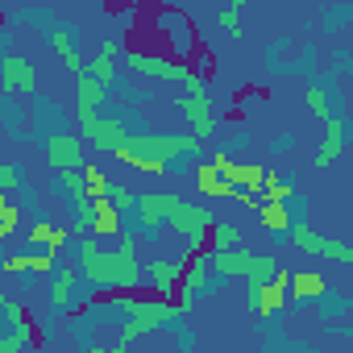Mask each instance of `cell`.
I'll list each match as a JSON object with an SVG mask.
<instances>
[{"mask_svg":"<svg viewBox=\"0 0 353 353\" xmlns=\"http://www.w3.org/2000/svg\"><path fill=\"white\" fill-rule=\"evenodd\" d=\"M17 221H21V208H17V204H5V208H0V241L17 229Z\"/></svg>","mask_w":353,"mask_h":353,"instance_id":"1f68e13d","label":"cell"},{"mask_svg":"<svg viewBox=\"0 0 353 353\" xmlns=\"http://www.w3.org/2000/svg\"><path fill=\"white\" fill-rule=\"evenodd\" d=\"M295 196V174H274L266 170L262 179V200H291Z\"/></svg>","mask_w":353,"mask_h":353,"instance_id":"cb8c5ba5","label":"cell"},{"mask_svg":"<svg viewBox=\"0 0 353 353\" xmlns=\"http://www.w3.org/2000/svg\"><path fill=\"white\" fill-rule=\"evenodd\" d=\"M274 270H279V258H274V254H254V266H250L245 283H266Z\"/></svg>","mask_w":353,"mask_h":353,"instance_id":"83f0119b","label":"cell"},{"mask_svg":"<svg viewBox=\"0 0 353 353\" xmlns=\"http://www.w3.org/2000/svg\"><path fill=\"white\" fill-rule=\"evenodd\" d=\"M59 262H54V254L50 250H42V254H13V258H5L0 262V270H9V274H21V270H34V274H50Z\"/></svg>","mask_w":353,"mask_h":353,"instance_id":"44dd1931","label":"cell"},{"mask_svg":"<svg viewBox=\"0 0 353 353\" xmlns=\"http://www.w3.org/2000/svg\"><path fill=\"white\" fill-rule=\"evenodd\" d=\"M121 229H125V225H121V208H112V204H108V196H92V200H88L83 233H92V237L108 241V237H117Z\"/></svg>","mask_w":353,"mask_h":353,"instance_id":"4fadbf2b","label":"cell"},{"mask_svg":"<svg viewBox=\"0 0 353 353\" xmlns=\"http://www.w3.org/2000/svg\"><path fill=\"white\" fill-rule=\"evenodd\" d=\"M0 88H5L9 96L38 92V67L26 54H5V59H0Z\"/></svg>","mask_w":353,"mask_h":353,"instance_id":"30bf717a","label":"cell"},{"mask_svg":"<svg viewBox=\"0 0 353 353\" xmlns=\"http://www.w3.org/2000/svg\"><path fill=\"white\" fill-rule=\"evenodd\" d=\"M229 9H237V13H241V9H250V0H229Z\"/></svg>","mask_w":353,"mask_h":353,"instance_id":"e575fe53","label":"cell"},{"mask_svg":"<svg viewBox=\"0 0 353 353\" xmlns=\"http://www.w3.org/2000/svg\"><path fill=\"white\" fill-rule=\"evenodd\" d=\"M283 303H287V270L279 266L266 283H250L245 287V307H250V316H258V320H274L279 312H283Z\"/></svg>","mask_w":353,"mask_h":353,"instance_id":"9c48e42d","label":"cell"},{"mask_svg":"<svg viewBox=\"0 0 353 353\" xmlns=\"http://www.w3.org/2000/svg\"><path fill=\"white\" fill-rule=\"evenodd\" d=\"M345 141H349V133H345V117L332 108V112L324 117V145H320V154H316V170H328V166L345 154Z\"/></svg>","mask_w":353,"mask_h":353,"instance_id":"5bb4252c","label":"cell"},{"mask_svg":"<svg viewBox=\"0 0 353 353\" xmlns=\"http://www.w3.org/2000/svg\"><path fill=\"white\" fill-rule=\"evenodd\" d=\"M233 245H241V229H237L233 221H212V229H208V250H233Z\"/></svg>","mask_w":353,"mask_h":353,"instance_id":"d4e9b609","label":"cell"},{"mask_svg":"<svg viewBox=\"0 0 353 353\" xmlns=\"http://www.w3.org/2000/svg\"><path fill=\"white\" fill-rule=\"evenodd\" d=\"M125 63H129V71H137V75H145V79H162V83H179L183 92H208V79H204L200 71H192L188 63H174V59H166V54L133 50V54H125Z\"/></svg>","mask_w":353,"mask_h":353,"instance_id":"277c9868","label":"cell"},{"mask_svg":"<svg viewBox=\"0 0 353 353\" xmlns=\"http://www.w3.org/2000/svg\"><path fill=\"white\" fill-rule=\"evenodd\" d=\"M303 254H316V258H328V262H341V266H349L353 262V245L349 241H336V237H320L307 221H291V233H287Z\"/></svg>","mask_w":353,"mask_h":353,"instance_id":"ba28073f","label":"cell"},{"mask_svg":"<svg viewBox=\"0 0 353 353\" xmlns=\"http://www.w3.org/2000/svg\"><path fill=\"white\" fill-rule=\"evenodd\" d=\"M50 229H54V225H50V221H38V225H34V229H30V241H34V245H38V250H46V245H50Z\"/></svg>","mask_w":353,"mask_h":353,"instance_id":"d6a6232c","label":"cell"},{"mask_svg":"<svg viewBox=\"0 0 353 353\" xmlns=\"http://www.w3.org/2000/svg\"><path fill=\"white\" fill-rule=\"evenodd\" d=\"M117 250H104L100 237L83 233L79 250H75V270L88 287L96 291H112V295H125L141 283V250H137V237L133 233H117L112 237Z\"/></svg>","mask_w":353,"mask_h":353,"instance_id":"6da1fadb","label":"cell"},{"mask_svg":"<svg viewBox=\"0 0 353 353\" xmlns=\"http://www.w3.org/2000/svg\"><path fill=\"white\" fill-rule=\"evenodd\" d=\"M212 221H216V212H212L208 204H188V200H183L179 212L170 216V229L188 241V254H204V250H208V229H212Z\"/></svg>","mask_w":353,"mask_h":353,"instance_id":"5b68a950","label":"cell"},{"mask_svg":"<svg viewBox=\"0 0 353 353\" xmlns=\"http://www.w3.org/2000/svg\"><path fill=\"white\" fill-rule=\"evenodd\" d=\"M75 121H79V137H88L104 154H112L129 137V129L121 125V117H100V108H75Z\"/></svg>","mask_w":353,"mask_h":353,"instance_id":"52a82bcc","label":"cell"},{"mask_svg":"<svg viewBox=\"0 0 353 353\" xmlns=\"http://www.w3.org/2000/svg\"><path fill=\"white\" fill-rule=\"evenodd\" d=\"M141 270L150 274V283H154V291L170 299V291H174V283H179V270H183V262H166V258H150V262H145Z\"/></svg>","mask_w":353,"mask_h":353,"instance_id":"ffe728a7","label":"cell"},{"mask_svg":"<svg viewBox=\"0 0 353 353\" xmlns=\"http://www.w3.org/2000/svg\"><path fill=\"white\" fill-rule=\"evenodd\" d=\"M196 188H200L204 200H229V196H233V183L216 170V162H204V166L196 170Z\"/></svg>","mask_w":353,"mask_h":353,"instance_id":"ac0fdd59","label":"cell"},{"mask_svg":"<svg viewBox=\"0 0 353 353\" xmlns=\"http://www.w3.org/2000/svg\"><path fill=\"white\" fill-rule=\"evenodd\" d=\"M83 162H88V154H83V137H79V133H54V137L46 141V166H50L54 174L79 170Z\"/></svg>","mask_w":353,"mask_h":353,"instance_id":"8fae6325","label":"cell"},{"mask_svg":"<svg viewBox=\"0 0 353 353\" xmlns=\"http://www.w3.org/2000/svg\"><path fill=\"white\" fill-rule=\"evenodd\" d=\"M117 303H121V295H117ZM121 312H125V324H121V336H117L112 353H125L137 336H150L162 324H170V320L183 316L179 307H174V299H166V295H158V299H125Z\"/></svg>","mask_w":353,"mask_h":353,"instance_id":"3957f363","label":"cell"},{"mask_svg":"<svg viewBox=\"0 0 353 353\" xmlns=\"http://www.w3.org/2000/svg\"><path fill=\"white\" fill-rule=\"evenodd\" d=\"M67 245H71V233H67L63 225H54V229H50V245H46V250H50V254H59V250H67Z\"/></svg>","mask_w":353,"mask_h":353,"instance_id":"836d02e7","label":"cell"},{"mask_svg":"<svg viewBox=\"0 0 353 353\" xmlns=\"http://www.w3.org/2000/svg\"><path fill=\"white\" fill-rule=\"evenodd\" d=\"M46 38H50V46H54V54L63 59V67H67L71 75H79V71H83V54H79L75 38H71L63 26H50V30H46Z\"/></svg>","mask_w":353,"mask_h":353,"instance_id":"d6986e66","label":"cell"},{"mask_svg":"<svg viewBox=\"0 0 353 353\" xmlns=\"http://www.w3.org/2000/svg\"><path fill=\"white\" fill-rule=\"evenodd\" d=\"M79 183H83V192H88V196H104L112 179H108V174H104L100 166H92V162H83V166H79Z\"/></svg>","mask_w":353,"mask_h":353,"instance_id":"4316f807","label":"cell"},{"mask_svg":"<svg viewBox=\"0 0 353 353\" xmlns=\"http://www.w3.org/2000/svg\"><path fill=\"white\" fill-rule=\"evenodd\" d=\"M303 104H307V112H312L316 121H324V117L332 112V92L320 88V83H307V88H303Z\"/></svg>","mask_w":353,"mask_h":353,"instance_id":"484cf974","label":"cell"},{"mask_svg":"<svg viewBox=\"0 0 353 353\" xmlns=\"http://www.w3.org/2000/svg\"><path fill=\"white\" fill-rule=\"evenodd\" d=\"M54 270H59V266H54ZM83 291H88V283L79 279V270H75V266H63V270L54 274V287H50V307H54V312H67Z\"/></svg>","mask_w":353,"mask_h":353,"instance_id":"9a60e30c","label":"cell"},{"mask_svg":"<svg viewBox=\"0 0 353 353\" xmlns=\"http://www.w3.org/2000/svg\"><path fill=\"white\" fill-rule=\"evenodd\" d=\"M258 221H262V229H270L274 237H283L287 241V233H291V208H287V200H258Z\"/></svg>","mask_w":353,"mask_h":353,"instance_id":"e0dca14e","label":"cell"},{"mask_svg":"<svg viewBox=\"0 0 353 353\" xmlns=\"http://www.w3.org/2000/svg\"><path fill=\"white\" fill-rule=\"evenodd\" d=\"M179 112L192 121V133L204 141L216 133V112H212V96L208 92H183L179 96Z\"/></svg>","mask_w":353,"mask_h":353,"instance_id":"7c38bea8","label":"cell"},{"mask_svg":"<svg viewBox=\"0 0 353 353\" xmlns=\"http://www.w3.org/2000/svg\"><path fill=\"white\" fill-rule=\"evenodd\" d=\"M104 196H108V204H112V208H121V212H129V208H133V200H137V196H133L129 188H121V183H108V192H104Z\"/></svg>","mask_w":353,"mask_h":353,"instance_id":"f546056e","label":"cell"},{"mask_svg":"<svg viewBox=\"0 0 353 353\" xmlns=\"http://www.w3.org/2000/svg\"><path fill=\"white\" fill-rule=\"evenodd\" d=\"M21 188V166L17 162H0V192Z\"/></svg>","mask_w":353,"mask_h":353,"instance_id":"4dcf8cb0","label":"cell"},{"mask_svg":"<svg viewBox=\"0 0 353 353\" xmlns=\"http://www.w3.org/2000/svg\"><path fill=\"white\" fill-rule=\"evenodd\" d=\"M287 295L299 299V303L324 299V295H328V279H324L320 270H295V274H287Z\"/></svg>","mask_w":353,"mask_h":353,"instance_id":"2e32d148","label":"cell"},{"mask_svg":"<svg viewBox=\"0 0 353 353\" xmlns=\"http://www.w3.org/2000/svg\"><path fill=\"white\" fill-rule=\"evenodd\" d=\"M216 21H221V30H225L233 42H245V26H241V13H237V9H221Z\"/></svg>","mask_w":353,"mask_h":353,"instance_id":"f1b7e54d","label":"cell"},{"mask_svg":"<svg viewBox=\"0 0 353 353\" xmlns=\"http://www.w3.org/2000/svg\"><path fill=\"white\" fill-rule=\"evenodd\" d=\"M117 54H121V46L108 38V42H100V54H96L83 71H88L92 79H100V83H108V88H112V79H117Z\"/></svg>","mask_w":353,"mask_h":353,"instance_id":"7402d4cb","label":"cell"},{"mask_svg":"<svg viewBox=\"0 0 353 353\" xmlns=\"http://www.w3.org/2000/svg\"><path fill=\"white\" fill-rule=\"evenodd\" d=\"M179 204H183V196H174V192H145L133 200V216H137L145 237H158L170 225V216L179 212Z\"/></svg>","mask_w":353,"mask_h":353,"instance_id":"8992f818","label":"cell"},{"mask_svg":"<svg viewBox=\"0 0 353 353\" xmlns=\"http://www.w3.org/2000/svg\"><path fill=\"white\" fill-rule=\"evenodd\" d=\"M200 137L196 133H129L112 154L141 170V174H166L174 158H183V154H200Z\"/></svg>","mask_w":353,"mask_h":353,"instance_id":"7a4b0ae2","label":"cell"},{"mask_svg":"<svg viewBox=\"0 0 353 353\" xmlns=\"http://www.w3.org/2000/svg\"><path fill=\"white\" fill-rule=\"evenodd\" d=\"M104 100H108V83H100L88 71H79L75 75V108H104Z\"/></svg>","mask_w":353,"mask_h":353,"instance_id":"603a6c76","label":"cell"}]
</instances>
